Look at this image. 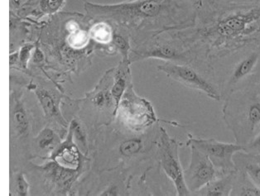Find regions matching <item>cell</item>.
<instances>
[{
	"label": "cell",
	"instance_id": "obj_1",
	"mask_svg": "<svg viewBox=\"0 0 260 196\" xmlns=\"http://www.w3.org/2000/svg\"><path fill=\"white\" fill-rule=\"evenodd\" d=\"M84 9L94 20L109 21L138 28L146 23L170 20L177 15L180 7L176 0H129L115 5L85 2Z\"/></svg>",
	"mask_w": 260,
	"mask_h": 196
},
{
	"label": "cell",
	"instance_id": "obj_2",
	"mask_svg": "<svg viewBox=\"0 0 260 196\" xmlns=\"http://www.w3.org/2000/svg\"><path fill=\"white\" fill-rule=\"evenodd\" d=\"M260 31V8L231 14L209 30L208 36L216 46Z\"/></svg>",
	"mask_w": 260,
	"mask_h": 196
},
{
	"label": "cell",
	"instance_id": "obj_3",
	"mask_svg": "<svg viewBox=\"0 0 260 196\" xmlns=\"http://www.w3.org/2000/svg\"><path fill=\"white\" fill-rule=\"evenodd\" d=\"M178 149V142L170 137L164 127H160L158 157L161 169L173 181L177 195H191L185 181L184 170L180 161Z\"/></svg>",
	"mask_w": 260,
	"mask_h": 196
},
{
	"label": "cell",
	"instance_id": "obj_4",
	"mask_svg": "<svg viewBox=\"0 0 260 196\" xmlns=\"http://www.w3.org/2000/svg\"><path fill=\"white\" fill-rule=\"evenodd\" d=\"M118 113L123 123L135 130L143 129L153 124L157 119L153 105L146 99L136 94L132 83L119 103Z\"/></svg>",
	"mask_w": 260,
	"mask_h": 196
},
{
	"label": "cell",
	"instance_id": "obj_5",
	"mask_svg": "<svg viewBox=\"0 0 260 196\" xmlns=\"http://www.w3.org/2000/svg\"><path fill=\"white\" fill-rule=\"evenodd\" d=\"M187 147H194L206 154L217 169L232 171L236 169L234 161L235 154L245 151V147L238 144L222 143L214 138H190L186 142Z\"/></svg>",
	"mask_w": 260,
	"mask_h": 196
},
{
	"label": "cell",
	"instance_id": "obj_6",
	"mask_svg": "<svg viewBox=\"0 0 260 196\" xmlns=\"http://www.w3.org/2000/svg\"><path fill=\"white\" fill-rule=\"evenodd\" d=\"M157 70L166 74L169 78L181 83L186 87L198 89L204 93L209 98L215 101L220 100L219 91L215 89V86L191 67L167 61L162 65L157 66Z\"/></svg>",
	"mask_w": 260,
	"mask_h": 196
},
{
	"label": "cell",
	"instance_id": "obj_7",
	"mask_svg": "<svg viewBox=\"0 0 260 196\" xmlns=\"http://www.w3.org/2000/svg\"><path fill=\"white\" fill-rule=\"evenodd\" d=\"M191 149V160L188 167L184 170L186 186L191 194L217 177L219 172L208 156L194 147Z\"/></svg>",
	"mask_w": 260,
	"mask_h": 196
},
{
	"label": "cell",
	"instance_id": "obj_8",
	"mask_svg": "<svg viewBox=\"0 0 260 196\" xmlns=\"http://www.w3.org/2000/svg\"><path fill=\"white\" fill-rule=\"evenodd\" d=\"M147 58L160 59L172 62H182L186 59V53L180 51L170 43H155L142 47L140 49L131 50L130 63Z\"/></svg>",
	"mask_w": 260,
	"mask_h": 196
},
{
	"label": "cell",
	"instance_id": "obj_9",
	"mask_svg": "<svg viewBox=\"0 0 260 196\" xmlns=\"http://www.w3.org/2000/svg\"><path fill=\"white\" fill-rule=\"evenodd\" d=\"M19 8L18 14L22 15L51 16L58 14L64 7L66 0H26L23 4L10 0Z\"/></svg>",
	"mask_w": 260,
	"mask_h": 196
},
{
	"label": "cell",
	"instance_id": "obj_10",
	"mask_svg": "<svg viewBox=\"0 0 260 196\" xmlns=\"http://www.w3.org/2000/svg\"><path fill=\"white\" fill-rule=\"evenodd\" d=\"M130 64L131 63L128 60H122L121 62L119 63L118 67L114 71V80L111 87V94L115 105L114 115H116L119 103L130 84L132 83Z\"/></svg>",
	"mask_w": 260,
	"mask_h": 196
},
{
	"label": "cell",
	"instance_id": "obj_11",
	"mask_svg": "<svg viewBox=\"0 0 260 196\" xmlns=\"http://www.w3.org/2000/svg\"><path fill=\"white\" fill-rule=\"evenodd\" d=\"M236 167L245 172L255 185L260 187V154L237 152L234 156Z\"/></svg>",
	"mask_w": 260,
	"mask_h": 196
},
{
	"label": "cell",
	"instance_id": "obj_12",
	"mask_svg": "<svg viewBox=\"0 0 260 196\" xmlns=\"http://www.w3.org/2000/svg\"><path fill=\"white\" fill-rule=\"evenodd\" d=\"M35 94L47 118H53L59 123H65L59 110L57 95L52 90L44 86H37Z\"/></svg>",
	"mask_w": 260,
	"mask_h": 196
},
{
	"label": "cell",
	"instance_id": "obj_13",
	"mask_svg": "<svg viewBox=\"0 0 260 196\" xmlns=\"http://www.w3.org/2000/svg\"><path fill=\"white\" fill-rule=\"evenodd\" d=\"M236 176L234 173L214 179L207 185L195 192V195L201 196H227L231 195Z\"/></svg>",
	"mask_w": 260,
	"mask_h": 196
},
{
	"label": "cell",
	"instance_id": "obj_14",
	"mask_svg": "<svg viewBox=\"0 0 260 196\" xmlns=\"http://www.w3.org/2000/svg\"><path fill=\"white\" fill-rule=\"evenodd\" d=\"M10 124L16 136H24L28 131L29 118L23 103L19 100H16L14 108L11 109Z\"/></svg>",
	"mask_w": 260,
	"mask_h": 196
},
{
	"label": "cell",
	"instance_id": "obj_15",
	"mask_svg": "<svg viewBox=\"0 0 260 196\" xmlns=\"http://www.w3.org/2000/svg\"><path fill=\"white\" fill-rule=\"evenodd\" d=\"M54 160L61 167L76 170L80 164V156L77 147L73 143L67 142L61 145L54 156Z\"/></svg>",
	"mask_w": 260,
	"mask_h": 196
},
{
	"label": "cell",
	"instance_id": "obj_16",
	"mask_svg": "<svg viewBox=\"0 0 260 196\" xmlns=\"http://www.w3.org/2000/svg\"><path fill=\"white\" fill-rule=\"evenodd\" d=\"M240 176L235 178L231 195L260 196V187L245 172H240Z\"/></svg>",
	"mask_w": 260,
	"mask_h": 196
},
{
	"label": "cell",
	"instance_id": "obj_17",
	"mask_svg": "<svg viewBox=\"0 0 260 196\" xmlns=\"http://www.w3.org/2000/svg\"><path fill=\"white\" fill-rule=\"evenodd\" d=\"M113 28L107 21L97 20L91 27H90V38L100 44H108L112 43L113 37H114Z\"/></svg>",
	"mask_w": 260,
	"mask_h": 196
},
{
	"label": "cell",
	"instance_id": "obj_18",
	"mask_svg": "<svg viewBox=\"0 0 260 196\" xmlns=\"http://www.w3.org/2000/svg\"><path fill=\"white\" fill-rule=\"evenodd\" d=\"M258 60V54L252 53L238 63L231 76V84H236L251 73Z\"/></svg>",
	"mask_w": 260,
	"mask_h": 196
},
{
	"label": "cell",
	"instance_id": "obj_19",
	"mask_svg": "<svg viewBox=\"0 0 260 196\" xmlns=\"http://www.w3.org/2000/svg\"><path fill=\"white\" fill-rule=\"evenodd\" d=\"M144 142L141 138H130L123 140L119 147V152L124 157H132L141 153L144 149Z\"/></svg>",
	"mask_w": 260,
	"mask_h": 196
},
{
	"label": "cell",
	"instance_id": "obj_20",
	"mask_svg": "<svg viewBox=\"0 0 260 196\" xmlns=\"http://www.w3.org/2000/svg\"><path fill=\"white\" fill-rule=\"evenodd\" d=\"M58 140L57 134L51 127H45L35 138V143L39 149L42 151H47L53 148Z\"/></svg>",
	"mask_w": 260,
	"mask_h": 196
},
{
	"label": "cell",
	"instance_id": "obj_21",
	"mask_svg": "<svg viewBox=\"0 0 260 196\" xmlns=\"http://www.w3.org/2000/svg\"><path fill=\"white\" fill-rule=\"evenodd\" d=\"M112 44L119 51V53L121 54L122 60L129 61L131 47H130L128 38L120 32L115 31L113 37Z\"/></svg>",
	"mask_w": 260,
	"mask_h": 196
},
{
	"label": "cell",
	"instance_id": "obj_22",
	"mask_svg": "<svg viewBox=\"0 0 260 196\" xmlns=\"http://www.w3.org/2000/svg\"><path fill=\"white\" fill-rule=\"evenodd\" d=\"M247 123L251 131L260 124V103L254 102L249 105L246 112Z\"/></svg>",
	"mask_w": 260,
	"mask_h": 196
},
{
	"label": "cell",
	"instance_id": "obj_23",
	"mask_svg": "<svg viewBox=\"0 0 260 196\" xmlns=\"http://www.w3.org/2000/svg\"><path fill=\"white\" fill-rule=\"evenodd\" d=\"M35 48L36 47L32 44L25 45L22 47L20 51L18 52V58H17L15 65L20 67L23 69H26L29 60L31 59L32 54H34L32 51H34Z\"/></svg>",
	"mask_w": 260,
	"mask_h": 196
},
{
	"label": "cell",
	"instance_id": "obj_24",
	"mask_svg": "<svg viewBox=\"0 0 260 196\" xmlns=\"http://www.w3.org/2000/svg\"><path fill=\"white\" fill-rule=\"evenodd\" d=\"M15 194L19 196H27L29 194L30 186L23 173L17 175L14 180Z\"/></svg>",
	"mask_w": 260,
	"mask_h": 196
},
{
	"label": "cell",
	"instance_id": "obj_25",
	"mask_svg": "<svg viewBox=\"0 0 260 196\" xmlns=\"http://www.w3.org/2000/svg\"><path fill=\"white\" fill-rule=\"evenodd\" d=\"M70 132L72 135L76 138L78 142L82 144L84 147H86V138H85V132L81 127V124L77 120H73L70 125Z\"/></svg>",
	"mask_w": 260,
	"mask_h": 196
},
{
	"label": "cell",
	"instance_id": "obj_26",
	"mask_svg": "<svg viewBox=\"0 0 260 196\" xmlns=\"http://www.w3.org/2000/svg\"><path fill=\"white\" fill-rule=\"evenodd\" d=\"M249 151L260 153V134L249 146Z\"/></svg>",
	"mask_w": 260,
	"mask_h": 196
},
{
	"label": "cell",
	"instance_id": "obj_27",
	"mask_svg": "<svg viewBox=\"0 0 260 196\" xmlns=\"http://www.w3.org/2000/svg\"><path fill=\"white\" fill-rule=\"evenodd\" d=\"M237 1H242V2H253L254 0H237Z\"/></svg>",
	"mask_w": 260,
	"mask_h": 196
},
{
	"label": "cell",
	"instance_id": "obj_28",
	"mask_svg": "<svg viewBox=\"0 0 260 196\" xmlns=\"http://www.w3.org/2000/svg\"><path fill=\"white\" fill-rule=\"evenodd\" d=\"M15 1H18V2L20 3V0H15Z\"/></svg>",
	"mask_w": 260,
	"mask_h": 196
}]
</instances>
